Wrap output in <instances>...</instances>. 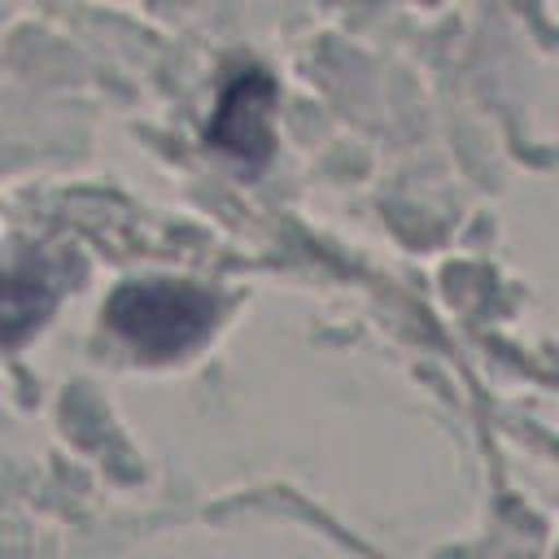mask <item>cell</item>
I'll return each mask as SVG.
<instances>
[{"instance_id": "cell-1", "label": "cell", "mask_w": 559, "mask_h": 559, "mask_svg": "<svg viewBox=\"0 0 559 559\" xmlns=\"http://www.w3.org/2000/svg\"><path fill=\"white\" fill-rule=\"evenodd\" d=\"M109 328L135 345L144 358H175L205 341L218 319V301L197 284L175 280H140L122 284L109 297Z\"/></svg>"}, {"instance_id": "cell-2", "label": "cell", "mask_w": 559, "mask_h": 559, "mask_svg": "<svg viewBox=\"0 0 559 559\" xmlns=\"http://www.w3.org/2000/svg\"><path fill=\"white\" fill-rule=\"evenodd\" d=\"M271 109H275V83L258 66H245L231 74V83L218 92L214 118H210V144L258 166L271 153Z\"/></svg>"}, {"instance_id": "cell-3", "label": "cell", "mask_w": 559, "mask_h": 559, "mask_svg": "<svg viewBox=\"0 0 559 559\" xmlns=\"http://www.w3.org/2000/svg\"><path fill=\"white\" fill-rule=\"evenodd\" d=\"M57 306V288L35 266L0 271V349L26 341Z\"/></svg>"}]
</instances>
